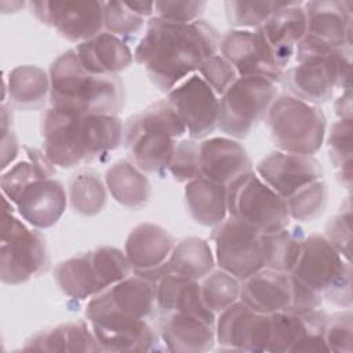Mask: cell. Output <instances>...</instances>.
Segmentation results:
<instances>
[{"mask_svg":"<svg viewBox=\"0 0 353 353\" xmlns=\"http://www.w3.org/2000/svg\"><path fill=\"white\" fill-rule=\"evenodd\" d=\"M221 36L207 21L178 23L152 17L134 51L152 83L170 91L194 74L201 62L219 52Z\"/></svg>","mask_w":353,"mask_h":353,"instance_id":"cell-1","label":"cell"},{"mask_svg":"<svg viewBox=\"0 0 353 353\" xmlns=\"http://www.w3.org/2000/svg\"><path fill=\"white\" fill-rule=\"evenodd\" d=\"M43 152L61 168L92 163L116 150L124 124L114 114H81L50 106L41 119Z\"/></svg>","mask_w":353,"mask_h":353,"instance_id":"cell-2","label":"cell"},{"mask_svg":"<svg viewBox=\"0 0 353 353\" xmlns=\"http://www.w3.org/2000/svg\"><path fill=\"white\" fill-rule=\"evenodd\" d=\"M50 106L81 114H117L124 103V84L116 74L87 72L76 50L61 54L50 66Z\"/></svg>","mask_w":353,"mask_h":353,"instance_id":"cell-3","label":"cell"},{"mask_svg":"<svg viewBox=\"0 0 353 353\" xmlns=\"http://www.w3.org/2000/svg\"><path fill=\"white\" fill-rule=\"evenodd\" d=\"M295 65L280 81L288 95L312 105L331 99L335 88L350 87V48L323 43L309 34L295 48Z\"/></svg>","mask_w":353,"mask_h":353,"instance_id":"cell-4","label":"cell"},{"mask_svg":"<svg viewBox=\"0 0 353 353\" xmlns=\"http://www.w3.org/2000/svg\"><path fill=\"white\" fill-rule=\"evenodd\" d=\"M185 134L186 128L172 105L161 99L128 117L123 142L141 171L161 175L168 170L176 142Z\"/></svg>","mask_w":353,"mask_h":353,"instance_id":"cell-5","label":"cell"},{"mask_svg":"<svg viewBox=\"0 0 353 353\" xmlns=\"http://www.w3.org/2000/svg\"><path fill=\"white\" fill-rule=\"evenodd\" d=\"M290 274L330 302L352 307V263L323 234L305 236L299 258Z\"/></svg>","mask_w":353,"mask_h":353,"instance_id":"cell-6","label":"cell"},{"mask_svg":"<svg viewBox=\"0 0 353 353\" xmlns=\"http://www.w3.org/2000/svg\"><path fill=\"white\" fill-rule=\"evenodd\" d=\"M265 121L277 150L314 154L324 143L327 119L321 108L288 94L277 95Z\"/></svg>","mask_w":353,"mask_h":353,"instance_id":"cell-7","label":"cell"},{"mask_svg":"<svg viewBox=\"0 0 353 353\" xmlns=\"http://www.w3.org/2000/svg\"><path fill=\"white\" fill-rule=\"evenodd\" d=\"M10 200L4 197L1 214L0 279L4 284L18 285L46 272L50 254L44 236L30 229L10 210Z\"/></svg>","mask_w":353,"mask_h":353,"instance_id":"cell-8","label":"cell"},{"mask_svg":"<svg viewBox=\"0 0 353 353\" xmlns=\"http://www.w3.org/2000/svg\"><path fill=\"white\" fill-rule=\"evenodd\" d=\"M277 94L276 83L266 77H239L229 90L219 97L216 127L221 132L233 139L245 138L251 130L266 117Z\"/></svg>","mask_w":353,"mask_h":353,"instance_id":"cell-9","label":"cell"},{"mask_svg":"<svg viewBox=\"0 0 353 353\" xmlns=\"http://www.w3.org/2000/svg\"><path fill=\"white\" fill-rule=\"evenodd\" d=\"M228 212L261 233H274L290 225L285 199L250 171L228 185Z\"/></svg>","mask_w":353,"mask_h":353,"instance_id":"cell-10","label":"cell"},{"mask_svg":"<svg viewBox=\"0 0 353 353\" xmlns=\"http://www.w3.org/2000/svg\"><path fill=\"white\" fill-rule=\"evenodd\" d=\"M156 309V283L131 274L92 296L85 317L90 323L148 320Z\"/></svg>","mask_w":353,"mask_h":353,"instance_id":"cell-11","label":"cell"},{"mask_svg":"<svg viewBox=\"0 0 353 353\" xmlns=\"http://www.w3.org/2000/svg\"><path fill=\"white\" fill-rule=\"evenodd\" d=\"M262 234L254 226L230 215L214 226L211 239L219 269L243 281L265 268Z\"/></svg>","mask_w":353,"mask_h":353,"instance_id":"cell-12","label":"cell"},{"mask_svg":"<svg viewBox=\"0 0 353 353\" xmlns=\"http://www.w3.org/2000/svg\"><path fill=\"white\" fill-rule=\"evenodd\" d=\"M36 18L77 44L103 29V1H30Z\"/></svg>","mask_w":353,"mask_h":353,"instance_id":"cell-13","label":"cell"},{"mask_svg":"<svg viewBox=\"0 0 353 353\" xmlns=\"http://www.w3.org/2000/svg\"><path fill=\"white\" fill-rule=\"evenodd\" d=\"M219 54L236 69L239 77L261 76L280 81L283 69L261 28L232 29L221 37Z\"/></svg>","mask_w":353,"mask_h":353,"instance_id":"cell-14","label":"cell"},{"mask_svg":"<svg viewBox=\"0 0 353 353\" xmlns=\"http://www.w3.org/2000/svg\"><path fill=\"white\" fill-rule=\"evenodd\" d=\"M167 101L178 113L190 138L201 139L216 128L219 97L199 73L170 90Z\"/></svg>","mask_w":353,"mask_h":353,"instance_id":"cell-15","label":"cell"},{"mask_svg":"<svg viewBox=\"0 0 353 353\" xmlns=\"http://www.w3.org/2000/svg\"><path fill=\"white\" fill-rule=\"evenodd\" d=\"M270 332V314L255 312L240 299L221 312L215 321L216 342L226 350L268 352Z\"/></svg>","mask_w":353,"mask_h":353,"instance_id":"cell-16","label":"cell"},{"mask_svg":"<svg viewBox=\"0 0 353 353\" xmlns=\"http://www.w3.org/2000/svg\"><path fill=\"white\" fill-rule=\"evenodd\" d=\"M255 172L283 199L323 178L321 164L313 154L283 150H274L263 157L256 164Z\"/></svg>","mask_w":353,"mask_h":353,"instance_id":"cell-17","label":"cell"},{"mask_svg":"<svg viewBox=\"0 0 353 353\" xmlns=\"http://www.w3.org/2000/svg\"><path fill=\"white\" fill-rule=\"evenodd\" d=\"M279 66L285 70L296 46L307 33L303 1H276V7L261 26Z\"/></svg>","mask_w":353,"mask_h":353,"instance_id":"cell-18","label":"cell"},{"mask_svg":"<svg viewBox=\"0 0 353 353\" xmlns=\"http://www.w3.org/2000/svg\"><path fill=\"white\" fill-rule=\"evenodd\" d=\"M66 190L61 181L40 178L29 183L14 203L19 216L30 226L47 229L54 226L66 210Z\"/></svg>","mask_w":353,"mask_h":353,"instance_id":"cell-19","label":"cell"},{"mask_svg":"<svg viewBox=\"0 0 353 353\" xmlns=\"http://www.w3.org/2000/svg\"><path fill=\"white\" fill-rule=\"evenodd\" d=\"M200 176L228 186L239 176L252 171L245 148L230 137L203 139L199 148Z\"/></svg>","mask_w":353,"mask_h":353,"instance_id":"cell-20","label":"cell"},{"mask_svg":"<svg viewBox=\"0 0 353 353\" xmlns=\"http://www.w3.org/2000/svg\"><path fill=\"white\" fill-rule=\"evenodd\" d=\"M159 335L165 350L176 353L207 352L216 342L215 321L182 312L163 313Z\"/></svg>","mask_w":353,"mask_h":353,"instance_id":"cell-21","label":"cell"},{"mask_svg":"<svg viewBox=\"0 0 353 353\" xmlns=\"http://www.w3.org/2000/svg\"><path fill=\"white\" fill-rule=\"evenodd\" d=\"M240 301L252 310L265 314L288 312L292 301L290 273L262 268L241 281Z\"/></svg>","mask_w":353,"mask_h":353,"instance_id":"cell-22","label":"cell"},{"mask_svg":"<svg viewBox=\"0 0 353 353\" xmlns=\"http://www.w3.org/2000/svg\"><path fill=\"white\" fill-rule=\"evenodd\" d=\"M352 1L314 0L303 3L309 36L338 47L352 48Z\"/></svg>","mask_w":353,"mask_h":353,"instance_id":"cell-23","label":"cell"},{"mask_svg":"<svg viewBox=\"0 0 353 353\" xmlns=\"http://www.w3.org/2000/svg\"><path fill=\"white\" fill-rule=\"evenodd\" d=\"M174 247L175 239L165 228L142 222L128 233L124 252L134 272H146L165 263Z\"/></svg>","mask_w":353,"mask_h":353,"instance_id":"cell-24","label":"cell"},{"mask_svg":"<svg viewBox=\"0 0 353 353\" xmlns=\"http://www.w3.org/2000/svg\"><path fill=\"white\" fill-rule=\"evenodd\" d=\"M102 352H154L161 346L160 335L146 320L90 323Z\"/></svg>","mask_w":353,"mask_h":353,"instance_id":"cell-25","label":"cell"},{"mask_svg":"<svg viewBox=\"0 0 353 353\" xmlns=\"http://www.w3.org/2000/svg\"><path fill=\"white\" fill-rule=\"evenodd\" d=\"M74 50L83 68L92 74L119 76L134 59L128 44L123 39L105 30L77 44Z\"/></svg>","mask_w":353,"mask_h":353,"instance_id":"cell-26","label":"cell"},{"mask_svg":"<svg viewBox=\"0 0 353 353\" xmlns=\"http://www.w3.org/2000/svg\"><path fill=\"white\" fill-rule=\"evenodd\" d=\"M23 352L77 353L102 352L90 321L74 320L58 324L32 335L22 347Z\"/></svg>","mask_w":353,"mask_h":353,"instance_id":"cell-27","label":"cell"},{"mask_svg":"<svg viewBox=\"0 0 353 353\" xmlns=\"http://www.w3.org/2000/svg\"><path fill=\"white\" fill-rule=\"evenodd\" d=\"M156 307L161 313L182 312L216 321L215 313L203 301L200 283L172 273L165 274L156 283Z\"/></svg>","mask_w":353,"mask_h":353,"instance_id":"cell-28","label":"cell"},{"mask_svg":"<svg viewBox=\"0 0 353 353\" xmlns=\"http://www.w3.org/2000/svg\"><path fill=\"white\" fill-rule=\"evenodd\" d=\"M54 279L59 290L76 301L92 298L108 288L92 261L91 251L59 262L54 270Z\"/></svg>","mask_w":353,"mask_h":353,"instance_id":"cell-29","label":"cell"},{"mask_svg":"<svg viewBox=\"0 0 353 353\" xmlns=\"http://www.w3.org/2000/svg\"><path fill=\"white\" fill-rule=\"evenodd\" d=\"M185 200L190 216L203 226H216L228 215V186L197 176L186 183Z\"/></svg>","mask_w":353,"mask_h":353,"instance_id":"cell-30","label":"cell"},{"mask_svg":"<svg viewBox=\"0 0 353 353\" xmlns=\"http://www.w3.org/2000/svg\"><path fill=\"white\" fill-rule=\"evenodd\" d=\"M105 183L110 196L119 204L131 210L145 207L152 196L148 176L128 160L113 163L105 172Z\"/></svg>","mask_w":353,"mask_h":353,"instance_id":"cell-31","label":"cell"},{"mask_svg":"<svg viewBox=\"0 0 353 353\" xmlns=\"http://www.w3.org/2000/svg\"><path fill=\"white\" fill-rule=\"evenodd\" d=\"M21 109H36L50 97V74L36 65H19L4 80V94Z\"/></svg>","mask_w":353,"mask_h":353,"instance_id":"cell-32","label":"cell"},{"mask_svg":"<svg viewBox=\"0 0 353 353\" xmlns=\"http://www.w3.org/2000/svg\"><path fill=\"white\" fill-rule=\"evenodd\" d=\"M215 256L211 245L201 237L190 236L175 244L165 262L168 273L203 280L214 270Z\"/></svg>","mask_w":353,"mask_h":353,"instance_id":"cell-33","label":"cell"},{"mask_svg":"<svg viewBox=\"0 0 353 353\" xmlns=\"http://www.w3.org/2000/svg\"><path fill=\"white\" fill-rule=\"evenodd\" d=\"M26 160H21L3 171L0 186L4 197L14 204L22 190L36 179L51 178L55 174V165L46 153L36 148H23Z\"/></svg>","mask_w":353,"mask_h":353,"instance_id":"cell-34","label":"cell"},{"mask_svg":"<svg viewBox=\"0 0 353 353\" xmlns=\"http://www.w3.org/2000/svg\"><path fill=\"white\" fill-rule=\"evenodd\" d=\"M303 239L305 234L298 226L262 234L265 268L291 273L299 258Z\"/></svg>","mask_w":353,"mask_h":353,"instance_id":"cell-35","label":"cell"},{"mask_svg":"<svg viewBox=\"0 0 353 353\" xmlns=\"http://www.w3.org/2000/svg\"><path fill=\"white\" fill-rule=\"evenodd\" d=\"M105 181L91 170L76 174L69 183V200L72 208L85 216L99 214L108 201Z\"/></svg>","mask_w":353,"mask_h":353,"instance_id":"cell-36","label":"cell"},{"mask_svg":"<svg viewBox=\"0 0 353 353\" xmlns=\"http://www.w3.org/2000/svg\"><path fill=\"white\" fill-rule=\"evenodd\" d=\"M352 120H338L331 125L327 137L328 154L334 164L336 178L347 189L352 188Z\"/></svg>","mask_w":353,"mask_h":353,"instance_id":"cell-37","label":"cell"},{"mask_svg":"<svg viewBox=\"0 0 353 353\" xmlns=\"http://www.w3.org/2000/svg\"><path fill=\"white\" fill-rule=\"evenodd\" d=\"M201 296L207 307L219 314L240 299L241 281L230 273L219 269L212 270L200 283Z\"/></svg>","mask_w":353,"mask_h":353,"instance_id":"cell-38","label":"cell"},{"mask_svg":"<svg viewBox=\"0 0 353 353\" xmlns=\"http://www.w3.org/2000/svg\"><path fill=\"white\" fill-rule=\"evenodd\" d=\"M327 200L328 186L323 179H317L285 199V203L291 219L306 222L323 214Z\"/></svg>","mask_w":353,"mask_h":353,"instance_id":"cell-39","label":"cell"},{"mask_svg":"<svg viewBox=\"0 0 353 353\" xmlns=\"http://www.w3.org/2000/svg\"><path fill=\"white\" fill-rule=\"evenodd\" d=\"M276 1H241L228 0L225 1V12L228 22L234 29H258L261 28L269 15L273 12Z\"/></svg>","mask_w":353,"mask_h":353,"instance_id":"cell-40","label":"cell"},{"mask_svg":"<svg viewBox=\"0 0 353 353\" xmlns=\"http://www.w3.org/2000/svg\"><path fill=\"white\" fill-rule=\"evenodd\" d=\"M145 26V18L134 12L125 1H103V29L125 41Z\"/></svg>","mask_w":353,"mask_h":353,"instance_id":"cell-41","label":"cell"},{"mask_svg":"<svg viewBox=\"0 0 353 353\" xmlns=\"http://www.w3.org/2000/svg\"><path fill=\"white\" fill-rule=\"evenodd\" d=\"M270 320L272 332L268 352H294V347L298 345L303 331L301 316L291 312H277L270 314Z\"/></svg>","mask_w":353,"mask_h":353,"instance_id":"cell-42","label":"cell"},{"mask_svg":"<svg viewBox=\"0 0 353 353\" xmlns=\"http://www.w3.org/2000/svg\"><path fill=\"white\" fill-rule=\"evenodd\" d=\"M200 142L193 138L179 139L174 149L172 159L168 165V172L175 181L188 183L200 176Z\"/></svg>","mask_w":353,"mask_h":353,"instance_id":"cell-43","label":"cell"},{"mask_svg":"<svg viewBox=\"0 0 353 353\" xmlns=\"http://www.w3.org/2000/svg\"><path fill=\"white\" fill-rule=\"evenodd\" d=\"M328 317L330 316L320 309L301 314L303 331L294 352H328L325 342Z\"/></svg>","mask_w":353,"mask_h":353,"instance_id":"cell-44","label":"cell"},{"mask_svg":"<svg viewBox=\"0 0 353 353\" xmlns=\"http://www.w3.org/2000/svg\"><path fill=\"white\" fill-rule=\"evenodd\" d=\"M197 72L218 97L223 95L239 79L236 69L221 54L205 58Z\"/></svg>","mask_w":353,"mask_h":353,"instance_id":"cell-45","label":"cell"},{"mask_svg":"<svg viewBox=\"0 0 353 353\" xmlns=\"http://www.w3.org/2000/svg\"><path fill=\"white\" fill-rule=\"evenodd\" d=\"M324 237L346 259L352 256V205L347 200L325 225Z\"/></svg>","mask_w":353,"mask_h":353,"instance_id":"cell-46","label":"cell"},{"mask_svg":"<svg viewBox=\"0 0 353 353\" xmlns=\"http://www.w3.org/2000/svg\"><path fill=\"white\" fill-rule=\"evenodd\" d=\"M328 352L352 353L353 350V314L350 309L338 312L328 317L325 328Z\"/></svg>","mask_w":353,"mask_h":353,"instance_id":"cell-47","label":"cell"},{"mask_svg":"<svg viewBox=\"0 0 353 353\" xmlns=\"http://www.w3.org/2000/svg\"><path fill=\"white\" fill-rule=\"evenodd\" d=\"M207 3L201 0L193 1H156L154 17L178 23H190L200 19Z\"/></svg>","mask_w":353,"mask_h":353,"instance_id":"cell-48","label":"cell"},{"mask_svg":"<svg viewBox=\"0 0 353 353\" xmlns=\"http://www.w3.org/2000/svg\"><path fill=\"white\" fill-rule=\"evenodd\" d=\"M0 123H1V170H7V167L17 159L19 153V145L12 128V113L6 102L1 103L0 108Z\"/></svg>","mask_w":353,"mask_h":353,"instance_id":"cell-49","label":"cell"},{"mask_svg":"<svg viewBox=\"0 0 353 353\" xmlns=\"http://www.w3.org/2000/svg\"><path fill=\"white\" fill-rule=\"evenodd\" d=\"M291 283H292V301L288 312L301 316L314 309H319L321 306L323 295L320 292L299 283L292 276H291Z\"/></svg>","mask_w":353,"mask_h":353,"instance_id":"cell-50","label":"cell"},{"mask_svg":"<svg viewBox=\"0 0 353 353\" xmlns=\"http://www.w3.org/2000/svg\"><path fill=\"white\" fill-rule=\"evenodd\" d=\"M334 109L339 120H352V90H343L342 95L335 101Z\"/></svg>","mask_w":353,"mask_h":353,"instance_id":"cell-51","label":"cell"},{"mask_svg":"<svg viewBox=\"0 0 353 353\" xmlns=\"http://www.w3.org/2000/svg\"><path fill=\"white\" fill-rule=\"evenodd\" d=\"M127 6L142 18H152L154 14V1H125Z\"/></svg>","mask_w":353,"mask_h":353,"instance_id":"cell-52","label":"cell"}]
</instances>
